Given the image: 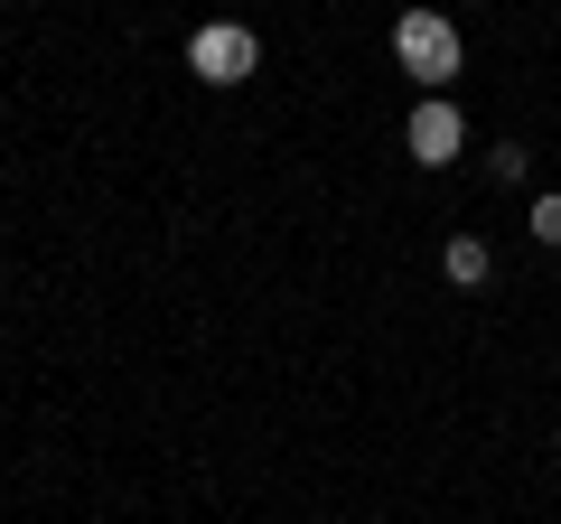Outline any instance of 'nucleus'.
Listing matches in <instances>:
<instances>
[{"label": "nucleus", "instance_id": "f257e3e1", "mask_svg": "<svg viewBox=\"0 0 561 524\" xmlns=\"http://www.w3.org/2000/svg\"><path fill=\"white\" fill-rule=\"evenodd\" d=\"M393 66L421 84V94H449V84L468 76V29L449 20V10H431V0H412L393 20Z\"/></svg>", "mask_w": 561, "mask_h": 524}, {"label": "nucleus", "instance_id": "f03ea898", "mask_svg": "<svg viewBox=\"0 0 561 524\" xmlns=\"http://www.w3.org/2000/svg\"><path fill=\"white\" fill-rule=\"evenodd\" d=\"M402 150H412V169H449L468 160V113L449 94H421L412 113H402Z\"/></svg>", "mask_w": 561, "mask_h": 524}, {"label": "nucleus", "instance_id": "7ed1b4c3", "mask_svg": "<svg viewBox=\"0 0 561 524\" xmlns=\"http://www.w3.org/2000/svg\"><path fill=\"white\" fill-rule=\"evenodd\" d=\"M253 66H262V38L243 20H206L197 38H187V76L197 84H243Z\"/></svg>", "mask_w": 561, "mask_h": 524}, {"label": "nucleus", "instance_id": "20e7f679", "mask_svg": "<svg viewBox=\"0 0 561 524\" xmlns=\"http://www.w3.org/2000/svg\"><path fill=\"white\" fill-rule=\"evenodd\" d=\"M440 272L459 291H486V282H496V243H486V235H449L440 243Z\"/></svg>", "mask_w": 561, "mask_h": 524}, {"label": "nucleus", "instance_id": "39448f33", "mask_svg": "<svg viewBox=\"0 0 561 524\" xmlns=\"http://www.w3.org/2000/svg\"><path fill=\"white\" fill-rule=\"evenodd\" d=\"M524 169H534V150H524V141H496V150H486V179H496V187H524Z\"/></svg>", "mask_w": 561, "mask_h": 524}, {"label": "nucleus", "instance_id": "423d86ee", "mask_svg": "<svg viewBox=\"0 0 561 524\" xmlns=\"http://www.w3.org/2000/svg\"><path fill=\"white\" fill-rule=\"evenodd\" d=\"M524 225H534V243H552V253H561V187H542V197H534V216H524Z\"/></svg>", "mask_w": 561, "mask_h": 524}, {"label": "nucleus", "instance_id": "0eeeda50", "mask_svg": "<svg viewBox=\"0 0 561 524\" xmlns=\"http://www.w3.org/2000/svg\"><path fill=\"white\" fill-rule=\"evenodd\" d=\"M552 459H561V431H552Z\"/></svg>", "mask_w": 561, "mask_h": 524}]
</instances>
